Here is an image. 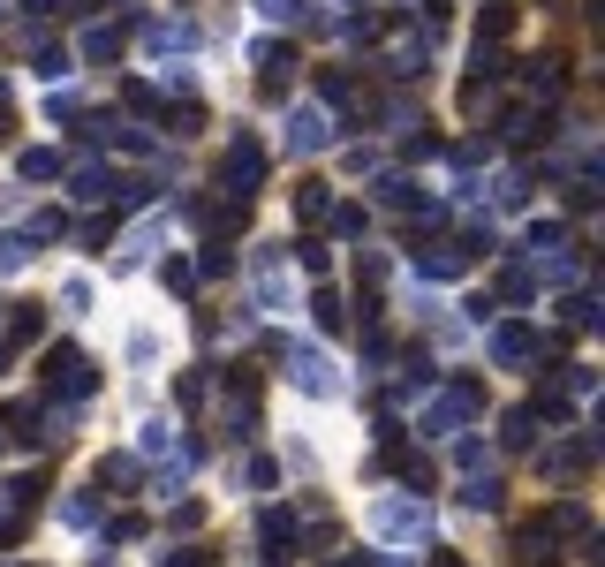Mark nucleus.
<instances>
[{
  "mask_svg": "<svg viewBox=\"0 0 605 567\" xmlns=\"http://www.w3.org/2000/svg\"><path fill=\"white\" fill-rule=\"evenodd\" d=\"M288 386H295V394H311V401H333V394H341V371H333L326 348L288 341Z\"/></svg>",
  "mask_w": 605,
  "mask_h": 567,
  "instance_id": "1",
  "label": "nucleus"
},
{
  "mask_svg": "<svg viewBox=\"0 0 605 567\" xmlns=\"http://www.w3.org/2000/svg\"><path fill=\"white\" fill-rule=\"evenodd\" d=\"M258 182H265V144L258 137H235V144H227V167H220V189L250 205V189H258Z\"/></svg>",
  "mask_w": 605,
  "mask_h": 567,
  "instance_id": "2",
  "label": "nucleus"
},
{
  "mask_svg": "<svg viewBox=\"0 0 605 567\" xmlns=\"http://www.w3.org/2000/svg\"><path fill=\"white\" fill-rule=\"evenodd\" d=\"M46 378H53V386H69V394H91V386H99V371H91L84 348H46Z\"/></svg>",
  "mask_w": 605,
  "mask_h": 567,
  "instance_id": "3",
  "label": "nucleus"
},
{
  "mask_svg": "<svg viewBox=\"0 0 605 567\" xmlns=\"http://www.w3.org/2000/svg\"><path fill=\"white\" fill-rule=\"evenodd\" d=\"M469 409H477V386H469V378H462V386H454V394H439L432 409H424V431H432V439H447V431L462 424Z\"/></svg>",
  "mask_w": 605,
  "mask_h": 567,
  "instance_id": "4",
  "label": "nucleus"
},
{
  "mask_svg": "<svg viewBox=\"0 0 605 567\" xmlns=\"http://www.w3.org/2000/svg\"><path fill=\"white\" fill-rule=\"evenodd\" d=\"M371 530H379V537H424V507H409V499H379V507H371Z\"/></svg>",
  "mask_w": 605,
  "mask_h": 567,
  "instance_id": "5",
  "label": "nucleus"
},
{
  "mask_svg": "<svg viewBox=\"0 0 605 567\" xmlns=\"http://www.w3.org/2000/svg\"><path fill=\"white\" fill-rule=\"evenodd\" d=\"M326 144H333L326 114H318V106H295L288 114V152H326Z\"/></svg>",
  "mask_w": 605,
  "mask_h": 567,
  "instance_id": "6",
  "label": "nucleus"
},
{
  "mask_svg": "<svg viewBox=\"0 0 605 567\" xmlns=\"http://www.w3.org/2000/svg\"><path fill=\"white\" fill-rule=\"evenodd\" d=\"M530 348H537V333H530V326H500V333H492V356H500V363H522Z\"/></svg>",
  "mask_w": 605,
  "mask_h": 567,
  "instance_id": "7",
  "label": "nucleus"
},
{
  "mask_svg": "<svg viewBox=\"0 0 605 567\" xmlns=\"http://www.w3.org/2000/svg\"><path fill=\"white\" fill-rule=\"evenodd\" d=\"M190 46H197L190 23H174V16H167V23H152V53H190Z\"/></svg>",
  "mask_w": 605,
  "mask_h": 567,
  "instance_id": "8",
  "label": "nucleus"
},
{
  "mask_svg": "<svg viewBox=\"0 0 605 567\" xmlns=\"http://www.w3.org/2000/svg\"><path fill=\"white\" fill-rule=\"evenodd\" d=\"M326 205H333L326 182H303V189H295V220H326Z\"/></svg>",
  "mask_w": 605,
  "mask_h": 567,
  "instance_id": "9",
  "label": "nucleus"
},
{
  "mask_svg": "<svg viewBox=\"0 0 605 567\" xmlns=\"http://www.w3.org/2000/svg\"><path fill=\"white\" fill-rule=\"evenodd\" d=\"M462 507H469V515H492V507H500V484H492V477H469L462 484Z\"/></svg>",
  "mask_w": 605,
  "mask_h": 567,
  "instance_id": "10",
  "label": "nucleus"
},
{
  "mask_svg": "<svg viewBox=\"0 0 605 567\" xmlns=\"http://www.w3.org/2000/svg\"><path fill=\"white\" fill-rule=\"evenodd\" d=\"M61 522H69V530H91V522H99V499H91V492H69V499H61Z\"/></svg>",
  "mask_w": 605,
  "mask_h": 567,
  "instance_id": "11",
  "label": "nucleus"
},
{
  "mask_svg": "<svg viewBox=\"0 0 605 567\" xmlns=\"http://www.w3.org/2000/svg\"><path fill=\"white\" fill-rule=\"evenodd\" d=\"M69 182H76V197H84V205H99V197H114V182H106V167H76Z\"/></svg>",
  "mask_w": 605,
  "mask_h": 567,
  "instance_id": "12",
  "label": "nucleus"
},
{
  "mask_svg": "<svg viewBox=\"0 0 605 567\" xmlns=\"http://www.w3.org/2000/svg\"><path fill=\"white\" fill-rule=\"evenodd\" d=\"M416 273H432V280H454V273H462V250H432V258H416Z\"/></svg>",
  "mask_w": 605,
  "mask_h": 567,
  "instance_id": "13",
  "label": "nucleus"
},
{
  "mask_svg": "<svg viewBox=\"0 0 605 567\" xmlns=\"http://www.w3.org/2000/svg\"><path fill=\"white\" fill-rule=\"evenodd\" d=\"M61 174V152H23V182H53Z\"/></svg>",
  "mask_w": 605,
  "mask_h": 567,
  "instance_id": "14",
  "label": "nucleus"
},
{
  "mask_svg": "<svg viewBox=\"0 0 605 567\" xmlns=\"http://www.w3.org/2000/svg\"><path fill=\"white\" fill-rule=\"evenodd\" d=\"M23 265H31V242H23V235H0V273H23Z\"/></svg>",
  "mask_w": 605,
  "mask_h": 567,
  "instance_id": "15",
  "label": "nucleus"
},
{
  "mask_svg": "<svg viewBox=\"0 0 605 567\" xmlns=\"http://www.w3.org/2000/svg\"><path fill=\"white\" fill-rule=\"evenodd\" d=\"M152 242H159V220H144V227H137V235L121 242V265H137V258H144V250H152Z\"/></svg>",
  "mask_w": 605,
  "mask_h": 567,
  "instance_id": "16",
  "label": "nucleus"
},
{
  "mask_svg": "<svg viewBox=\"0 0 605 567\" xmlns=\"http://www.w3.org/2000/svg\"><path fill=\"white\" fill-rule=\"evenodd\" d=\"M530 431H537V409H515V416H507V431H500V439H507V447H530Z\"/></svg>",
  "mask_w": 605,
  "mask_h": 567,
  "instance_id": "17",
  "label": "nucleus"
},
{
  "mask_svg": "<svg viewBox=\"0 0 605 567\" xmlns=\"http://www.w3.org/2000/svg\"><path fill=\"white\" fill-rule=\"evenodd\" d=\"M84 53H91V61H106V53H121V31H114V23H99V31L84 38Z\"/></svg>",
  "mask_w": 605,
  "mask_h": 567,
  "instance_id": "18",
  "label": "nucleus"
},
{
  "mask_svg": "<svg viewBox=\"0 0 605 567\" xmlns=\"http://www.w3.org/2000/svg\"><path fill=\"white\" fill-rule=\"evenodd\" d=\"M311 310H318V326H326V333L341 326V295H333V288H318V295H311Z\"/></svg>",
  "mask_w": 605,
  "mask_h": 567,
  "instance_id": "19",
  "label": "nucleus"
},
{
  "mask_svg": "<svg viewBox=\"0 0 605 567\" xmlns=\"http://www.w3.org/2000/svg\"><path fill=\"white\" fill-rule=\"evenodd\" d=\"M295 265H303V273H326V242H295Z\"/></svg>",
  "mask_w": 605,
  "mask_h": 567,
  "instance_id": "20",
  "label": "nucleus"
},
{
  "mask_svg": "<svg viewBox=\"0 0 605 567\" xmlns=\"http://www.w3.org/2000/svg\"><path fill=\"white\" fill-rule=\"evenodd\" d=\"M159 280H167L174 295H190V280H197V273H190V265H182V258H174V265H159Z\"/></svg>",
  "mask_w": 605,
  "mask_h": 567,
  "instance_id": "21",
  "label": "nucleus"
},
{
  "mask_svg": "<svg viewBox=\"0 0 605 567\" xmlns=\"http://www.w3.org/2000/svg\"><path fill=\"white\" fill-rule=\"evenodd\" d=\"M258 8L265 16H295V0H258Z\"/></svg>",
  "mask_w": 605,
  "mask_h": 567,
  "instance_id": "22",
  "label": "nucleus"
},
{
  "mask_svg": "<svg viewBox=\"0 0 605 567\" xmlns=\"http://www.w3.org/2000/svg\"><path fill=\"white\" fill-rule=\"evenodd\" d=\"M333 567H371V560H333Z\"/></svg>",
  "mask_w": 605,
  "mask_h": 567,
  "instance_id": "23",
  "label": "nucleus"
}]
</instances>
